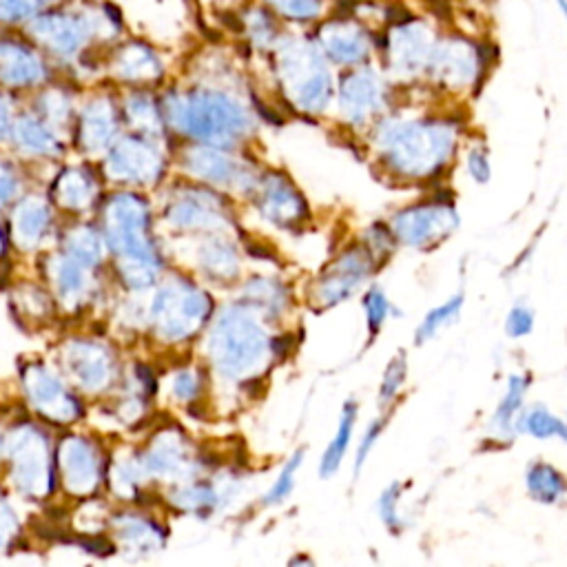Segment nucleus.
I'll return each instance as SVG.
<instances>
[{
    "instance_id": "1",
    "label": "nucleus",
    "mask_w": 567,
    "mask_h": 567,
    "mask_svg": "<svg viewBox=\"0 0 567 567\" xmlns=\"http://www.w3.org/2000/svg\"><path fill=\"white\" fill-rule=\"evenodd\" d=\"M458 128L443 117H381L374 142L381 159L401 177L436 175L454 155Z\"/></svg>"
},
{
    "instance_id": "2",
    "label": "nucleus",
    "mask_w": 567,
    "mask_h": 567,
    "mask_svg": "<svg viewBox=\"0 0 567 567\" xmlns=\"http://www.w3.org/2000/svg\"><path fill=\"white\" fill-rule=\"evenodd\" d=\"M268 58L277 89L295 111L323 115L332 106L337 69L323 58L310 31L286 29Z\"/></svg>"
},
{
    "instance_id": "3",
    "label": "nucleus",
    "mask_w": 567,
    "mask_h": 567,
    "mask_svg": "<svg viewBox=\"0 0 567 567\" xmlns=\"http://www.w3.org/2000/svg\"><path fill=\"white\" fill-rule=\"evenodd\" d=\"M166 106L173 126L213 146L235 144L252 128L248 109L221 89H195L184 97H171Z\"/></svg>"
},
{
    "instance_id": "4",
    "label": "nucleus",
    "mask_w": 567,
    "mask_h": 567,
    "mask_svg": "<svg viewBox=\"0 0 567 567\" xmlns=\"http://www.w3.org/2000/svg\"><path fill=\"white\" fill-rule=\"evenodd\" d=\"M439 31L425 16L396 13L379 31L377 62L392 82H416L425 73Z\"/></svg>"
},
{
    "instance_id": "5",
    "label": "nucleus",
    "mask_w": 567,
    "mask_h": 567,
    "mask_svg": "<svg viewBox=\"0 0 567 567\" xmlns=\"http://www.w3.org/2000/svg\"><path fill=\"white\" fill-rule=\"evenodd\" d=\"M268 337L244 308H226L210 334V357L228 377L252 374L268 357Z\"/></svg>"
},
{
    "instance_id": "6",
    "label": "nucleus",
    "mask_w": 567,
    "mask_h": 567,
    "mask_svg": "<svg viewBox=\"0 0 567 567\" xmlns=\"http://www.w3.org/2000/svg\"><path fill=\"white\" fill-rule=\"evenodd\" d=\"M487 71V47L465 33L439 31L423 78L447 91H472Z\"/></svg>"
},
{
    "instance_id": "7",
    "label": "nucleus",
    "mask_w": 567,
    "mask_h": 567,
    "mask_svg": "<svg viewBox=\"0 0 567 567\" xmlns=\"http://www.w3.org/2000/svg\"><path fill=\"white\" fill-rule=\"evenodd\" d=\"M310 35L337 71L377 62L379 31L348 9H341L339 2L332 13L310 29Z\"/></svg>"
},
{
    "instance_id": "8",
    "label": "nucleus",
    "mask_w": 567,
    "mask_h": 567,
    "mask_svg": "<svg viewBox=\"0 0 567 567\" xmlns=\"http://www.w3.org/2000/svg\"><path fill=\"white\" fill-rule=\"evenodd\" d=\"M392 80L379 62L359 64L337 73L334 106L348 126H368L390 109Z\"/></svg>"
},
{
    "instance_id": "9",
    "label": "nucleus",
    "mask_w": 567,
    "mask_h": 567,
    "mask_svg": "<svg viewBox=\"0 0 567 567\" xmlns=\"http://www.w3.org/2000/svg\"><path fill=\"white\" fill-rule=\"evenodd\" d=\"M456 226H458L456 210L450 204H441V202L408 206L399 210L390 221V230L394 239L408 248H419V250H427L441 244L447 235L454 233Z\"/></svg>"
},
{
    "instance_id": "10",
    "label": "nucleus",
    "mask_w": 567,
    "mask_h": 567,
    "mask_svg": "<svg viewBox=\"0 0 567 567\" xmlns=\"http://www.w3.org/2000/svg\"><path fill=\"white\" fill-rule=\"evenodd\" d=\"M153 312L157 330L166 339H184L206 321L210 299L193 286H173L157 295Z\"/></svg>"
},
{
    "instance_id": "11",
    "label": "nucleus",
    "mask_w": 567,
    "mask_h": 567,
    "mask_svg": "<svg viewBox=\"0 0 567 567\" xmlns=\"http://www.w3.org/2000/svg\"><path fill=\"white\" fill-rule=\"evenodd\" d=\"M372 268L374 259L365 248H350L341 252L315 281L312 303L330 308L346 301L370 279Z\"/></svg>"
},
{
    "instance_id": "12",
    "label": "nucleus",
    "mask_w": 567,
    "mask_h": 567,
    "mask_svg": "<svg viewBox=\"0 0 567 567\" xmlns=\"http://www.w3.org/2000/svg\"><path fill=\"white\" fill-rule=\"evenodd\" d=\"M257 208L264 219L284 230L297 228L310 217L308 202L297 186L281 173H268L255 182Z\"/></svg>"
},
{
    "instance_id": "13",
    "label": "nucleus",
    "mask_w": 567,
    "mask_h": 567,
    "mask_svg": "<svg viewBox=\"0 0 567 567\" xmlns=\"http://www.w3.org/2000/svg\"><path fill=\"white\" fill-rule=\"evenodd\" d=\"M146 210L137 197H113L106 210V235L115 250L126 257H153L146 244Z\"/></svg>"
},
{
    "instance_id": "14",
    "label": "nucleus",
    "mask_w": 567,
    "mask_h": 567,
    "mask_svg": "<svg viewBox=\"0 0 567 567\" xmlns=\"http://www.w3.org/2000/svg\"><path fill=\"white\" fill-rule=\"evenodd\" d=\"M31 27L33 35L55 53H75L89 33L86 20L66 13L40 16Z\"/></svg>"
},
{
    "instance_id": "15",
    "label": "nucleus",
    "mask_w": 567,
    "mask_h": 567,
    "mask_svg": "<svg viewBox=\"0 0 567 567\" xmlns=\"http://www.w3.org/2000/svg\"><path fill=\"white\" fill-rule=\"evenodd\" d=\"M106 168L115 179L146 182L157 175L159 159L144 142L124 140L111 151Z\"/></svg>"
},
{
    "instance_id": "16",
    "label": "nucleus",
    "mask_w": 567,
    "mask_h": 567,
    "mask_svg": "<svg viewBox=\"0 0 567 567\" xmlns=\"http://www.w3.org/2000/svg\"><path fill=\"white\" fill-rule=\"evenodd\" d=\"M239 27H241V33H244L246 42L257 53H266V55L275 49V44L284 35V31L288 29V27L281 24V20L261 0L248 4L241 11Z\"/></svg>"
},
{
    "instance_id": "17",
    "label": "nucleus",
    "mask_w": 567,
    "mask_h": 567,
    "mask_svg": "<svg viewBox=\"0 0 567 567\" xmlns=\"http://www.w3.org/2000/svg\"><path fill=\"white\" fill-rule=\"evenodd\" d=\"M193 175L215 184H255L257 179L246 173L237 162L215 148H193L186 157Z\"/></svg>"
},
{
    "instance_id": "18",
    "label": "nucleus",
    "mask_w": 567,
    "mask_h": 567,
    "mask_svg": "<svg viewBox=\"0 0 567 567\" xmlns=\"http://www.w3.org/2000/svg\"><path fill=\"white\" fill-rule=\"evenodd\" d=\"M16 481L29 492L42 489L49 481L47 450L35 434L20 436L16 445Z\"/></svg>"
},
{
    "instance_id": "19",
    "label": "nucleus",
    "mask_w": 567,
    "mask_h": 567,
    "mask_svg": "<svg viewBox=\"0 0 567 567\" xmlns=\"http://www.w3.org/2000/svg\"><path fill=\"white\" fill-rule=\"evenodd\" d=\"M288 29L310 31L328 13L334 11L339 0H261Z\"/></svg>"
},
{
    "instance_id": "20",
    "label": "nucleus",
    "mask_w": 567,
    "mask_h": 567,
    "mask_svg": "<svg viewBox=\"0 0 567 567\" xmlns=\"http://www.w3.org/2000/svg\"><path fill=\"white\" fill-rule=\"evenodd\" d=\"M44 75V66L38 55L13 42H0V80L7 84L24 86L40 82Z\"/></svg>"
},
{
    "instance_id": "21",
    "label": "nucleus",
    "mask_w": 567,
    "mask_h": 567,
    "mask_svg": "<svg viewBox=\"0 0 567 567\" xmlns=\"http://www.w3.org/2000/svg\"><path fill=\"white\" fill-rule=\"evenodd\" d=\"M64 481L73 492H89L97 481V458L82 441H66L60 452Z\"/></svg>"
},
{
    "instance_id": "22",
    "label": "nucleus",
    "mask_w": 567,
    "mask_h": 567,
    "mask_svg": "<svg viewBox=\"0 0 567 567\" xmlns=\"http://www.w3.org/2000/svg\"><path fill=\"white\" fill-rule=\"evenodd\" d=\"M27 388H29L33 403H38L42 412H49L51 416H64V419L73 416V412H69L71 399L66 396L62 383L47 370H42V368L29 370Z\"/></svg>"
},
{
    "instance_id": "23",
    "label": "nucleus",
    "mask_w": 567,
    "mask_h": 567,
    "mask_svg": "<svg viewBox=\"0 0 567 567\" xmlns=\"http://www.w3.org/2000/svg\"><path fill=\"white\" fill-rule=\"evenodd\" d=\"M168 219L182 228H206V226L224 224V213L217 199L197 195V197L179 199L171 208Z\"/></svg>"
},
{
    "instance_id": "24",
    "label": "nucleus",
    "mask_w": 567,
    "mask_h": 567,
    "mask_svg": "<svg viewBox=\"0 0 567 567\" xmlns=\"http://www.w3.org/2000/svg\"><path fill=\"white\" fill-rule=\"evenodd\" d=\"M525 485H527L529 496L545 505H554V503L563 501L567 494V481H565L563 472H558L554 465H549L545 461H536L527 467Z\"/></svg>"
},
{
    "instance_id": "25",
    "label": "nucleus",
    "mask_w": 567,
    "mask_h": 567,
    "mask_svg": "<svg viewBox=\"0 0 567 567\" xmlns=\"http://www.w3.org/2000/svg\"><path fill=\"white\" fill-rule=\"evenodd\" d=\"M354 421H357V403H354V401H346L343 408H341V414H339L337 432H334L332 441L328 443V447L323 450L321 461H319V474H321L323 478L332 476V474L341 467L343 456H346V452H348V447H350Z\"/></svg>"
},
{
    "instance_id": "26",
    "label": "nucleus",
    "mask_w": 567,
    "mask_h": 567,
    "mask_svg": "<svg viewBox=\"0 0 567 567\" xmlns=\"http://www.w3.org/2000/svg\"><path fill=\"white\" fill-rule=\"evenodd\" d=\"M246 299L252 308H257L259 312H264L266 317H279L281 312H286L288 303H290V295L288 288L270 277H255L246 284Z\"/></svg>"
},
{
    "instance_id": "27",
    "label": "nucleus",
    "mask_w": 567,
    "mask_h": 567,
    "mask_svg": "<svg viewBox=\"0 0 567 567\" xmlns=\"http://www.w3.org/2000/svg\"><path fill=\"white\" fill-rule=\"evenodd\" d=\"M527 385H529V379L527 377H520V374H512L507 379V390L494 412V419H492V427L501 434V436H507L516 430V421L523 412V403H525V392H527Z\"/></svg>"
},
{
    "instance_id": "28",
    "label": "nucleus",
    "mask_w": 567,
    "mask_h": 567,
    "mask_svg": "<svg viewBox=\"0 0 567 567\" xmlns=\"http://www.w3.org/2000/svg\"><path fill=\"white\" fill-rule=\"evenodd\" d=\"M69 368L80 379V383L86 388H97L109 377L106 354L86 343L73 346V350L69 352Z\"/></svg>"
},
{
    "instance_id": "29",
    "label": "nucleus",
    "mask_w": 567,
    "mask_h": 567,
    "mask_svg": "<svg viewBox=\"0 0 567 567\" xmlns=\"http://www.w3.org/2000/svg\"><path fill=\"white\" fill-rule=\"evenodd\" d=\"M47 221H49V213H47L44 204H40L35 199L22 202L13 215V228H16L18 241L24 246H33L42 237Z\"/></svg>"
},
{
    "instance_id": "30",
    "label": "nucleus",
    "mask_w": 567,
    "mask_h": 567,
    "mask_svg": "<svg viewBox=\"0 0 567 567\" xmlns=\"http://www.w3.org/2000/svg\"><path fill=\"white\" fill-rule=\"evenodd\" d=\"M113 113L111 106L106 102H93L86 113H84V122H82V140L86 146L91 148H100L104 146L111 135H113Z\"/></svg>"
},
{
    "instance_id": "31",
    "label": "nucleus",
    "mask_w": 567,
    "mask_h": 567,
    "mask_svg": "<svg viewBox=\"0 0 567 567\" xmlns=\"http://www.w3.org/2000/svg\"><path fill=\"white\" fill-rule=\"evenodd\" d=\"M202 264L215 279H233L239 272L237 252L224 239H213L202 248Z\"/></svg>"
},
{
    "instance_id": "32",
    "label": "nucleus",
    "mask_w": 567,
    "mask_h": 567,
    "mask_svg": "<svg viewBox=\"0 0 567 567\" xmlns=\"http://www.w3.org/2000/svg\"><path fill=\"white\" fill-rule=\"evenodd\" d=\"M461 306H463V297H461V295H454V297H450L447 301H443L441 306L432 308V310L423 317L421 326L416 328L414 341H416V343H425V341L434 339L445 326H450V323L456 321V317H458V312H461Z\"/></svg>"
},
{
    "instance_id": "33",
    "label": "nucleus",
    "mask_w": 567,
    "mask_h": 567,
    "mask_svg": "<svg viewBox=\"0 0 567 567\" xmlns=\"http://www.w3.org/2000/svg\"><path fill=\"white\" fill-rule=\"evenodd\" d=\"M516 430L527 432L534 439H551V436H560L563 419L551 414L545 405H534L527 410L523 408L516 421Z\"/></svg>"
},
{
    "instance_id": "34",
    "label": "nucleus",
    "mask_w": 567,
    "mask_h": 567,
    "mask_svg": "<svg viewBox=\"0 0 567 567\" xmlns=\"http://www.w3.org/2000/svg\"><path fill=\"white\" fill-rule=\"evenodd\" d=\"M117 69L122 75L126 78H155L159 75V62L153 55V51H148L142 44H131L126 49H122L120 60H117Z\"/></svg>"
},
{
    "instance_id": "35",
    "label": "nucleus",
    "mask_w": 567,
    "mask_h": 567,
    "mask_svg": "<svg viewBox=\"0 0 567 567\" xmlns=\"http://www.w3.org/2000/svg\"><path fill=\"white\" fill-rule=\"evenodd\" d=\"M55 193H58V199L64 206L78 208V206H82V204H86L91 199V182L82 173H78V171H66L58 179Z\"/></svg>"
},
{
    "instance_id": "36",
    "label": "nucleus",
    "mask_w": 567,
    "mask_h": 567,
    "mask_svg": "<svg viewBox=\"0 0 567 567\" xmlns=\"http://www.w3.org/2000/svg\"><path fill=\"white\" fill-rule=\"evenodd\" d=\"M301 458H303V450H297L288 463L281 467L279 476L275 478L272 487L266 492L264 496V503L266 505H279L281 501H286L295 487V476H297V470L301 467Z\"/></svg>"
},
{
    "instance_id": "37",
    "label": "nucleus",
    "mask_w": 567,
    "mask_h": 567,
    "mask_svg": "<svg viewBox=\"0 0 567 567\" xmlns=\"http://www.w3.org/2000/svg\"><path fill=\"white\" fill-rule=\"evenodd\" d=\"M361 303H363V310H365L368 330H370V334L374 337V334L383 328L388 315L392 312V306H390L385 292H383L379 286H370V288L365 290Z\"/></svg>"
},
{
    "instance_id": "38",
    "label": "nucleus",
    "mask_w": 567,
    "mask_h": 567,
    "mask_svg": "<svg viewBox=\"0 0 567 567\" xmlns=\"http://www.w3.org/2000/svg\"><path fill=\"white\" fill-rule=\"evenodd\" d=\"M405 374H408V363H405V357L403 354H396L390 363H388V368H385V372H383V377H381V385H379V405H390L396 396H399V392H401V388H403V381H405Z\"/></svg>"
},
{
    "instance_id": "39",
    "label": "nucleus",
    "mask_w": 567,
    "mask_h": 567,
    "mask_svg": "<svg viewBox=\"0 0 567 567\" xmlns=\"http://www.w3.org/2000/svg\"><path fill=\"white\" fill-rule=\"evenodd\" d=\"M16 137L24 148L33 153H51L55 148L53 137L35 120H29V117H22L16 124Z\"/></svg>"
},
{
    "instance_id": "40",
    "label": "nucleus",
    "mask_w": 567,
    "mask_h": 567,
    "mask_svg": "<svg viewBox=\"0 0 567 567\" xmlns=\"http://www.w3.org/2000/svg\"><path fill=\"white\" fill-rule=\"evenodd\" d=\"M399 498H401V485L399 483H392L388 485L381 496H379V503H377V509H379V518L383 520V525L392 532H399L401 529V514H399Z\"/></svg>"
},
{
    "instance_id": "41",
    "label": "nucleus",
    "mask_w": 567,
    "mask_h": 567,
    "mask_svg": "<svg viewBox=\"0 0 567 567\" xmlns=\"http://www.w3.org/2000/svg\"><path fill=\"white\" fill-rule=\"evenodd\" d=\"M58 288L66 297H75L84 290V270L73 259L60 261V266H58Z\"/></svg>"
},
{
    "instance_id": "42",
    "label": "nucleus",
    "mask_w": 567,
    "mask_h": 567,
    "mask_svg": "<svg viewBox=\"0 0 567 567\" xmlns=\"http://www.w3.org/2000/svg\"><path fill=\"white\" fill-rule=\"evenodd\" d=\"M55 0H0V20L16 22L29 18Z\"/></svg>"
},
{
    "instance_id": "43",
    "label": "nucleus",
    "mask_w": 567,
    "mask_h": 567,
    "mask_svg": "<svg viewBox=\"0 0 567 567\" xmlns=\"http://www.w3.org/2000/svg\"><path fill=\"white\" fill-rule=\"evenodd\" d=\"M69 250L73 252L75 259L95 261L100 257V241L93 233H89L86 228H80L73 235H69Z\"/></svg>"
},
{
    "instance_id": "44",
    "label": "nucleus",
    "mask_w": 567,
    "mask_h": 567,
    "mask_svg": "<svg viewBox=\"0 0 567 567\" xmlns=\"http://www.w3.org/2000/svg\"><path fill=\"white\" fill-rule=\"evenodd\" d=\"M148 463L155 472H171L184 463V452L175 441H164L162 445L155 447Z\"/></svg>"
},
{
    "instance_id": "45",
    "label": "nucleus",
    "mask_w": 567,
    "mask_h": 567,
    "mask_svg": "<svg viewBox=\"0 0 567 567\" xmlns=\"http://www.w3.org/2000/svg\"><path fill=\"white\" fill-rule=\"evenodd\" d=\"M532 328H534V312H532L527 306H523V303L514 306V308L509 310L507 319H505V332H507L512 339H520V337L529 334Z\"/></svg>"
},
{
    "instance_id": "46",
    "label": "nucleus",
    "mask_w": 567,
    "mask_h": 567,
    "mask_svg": "<svg viewBox=\"0 0 567 567\" xmlns=\"http://www.w3.org/2000/svg\"><path fill=\"white\" fill-rule=\"evenodd\" d=\"M385 421H388V416H381V419H374V421L365 427V432H363V436H361V443H359V447H357V454H354V472H359L361 465L365 463L368 454L372 452L377 439L381 436V432H383V427H385Z\"/></svg>"
},
{
    "instance_id": "47",
    "label": "nucleus",
    "mask_w": 567,
    "mask_h": 567,
    "mask_svg": "<svg viewBox=\"0 0 567 567\" xmlns=\"http://www.w3.org/2000/svg\"><path fill=\"white\" fill-rule=\"evenodd\" d=\"M465 164H467V173L472 175V179H474V182L483 184V182H487V179H489V175H492V168H489V155H487V151H485L483 146H474V148H470Z\"/></svg>"
},
{
    "instance_id": "48",
    "label": "nucleus",
    "mask_w": 567,
    "mask_h": 567,
    "mask_svg": "<svg viewBox=\"0 0 567 567\" xmlns=\"http://www.w3.org/2000/svg\"><path fill=\"white\" fill-rule=\"evenodd\" d=\"M128 115L133 117V122H137L140 126H146V128H153L157 124V111H155L153 102L142 95H137L128 102Z\"/></svg>"
},
{
    "instance_id": "49",
    "label": "nucleus",
    "mask_w": 567,
    "mask_h": 567,
    "mask_svg": "<svg viewBox=\"0 0 567 567\" xmlns=\"http://www.w3.org/2000/svg\"><path fill=\"white\" fill-rule=\"evenodd\" d=\"M217 494L213 492V487H206V485H195V487H188L182 492V501L186 507L190 509H197V512H204L208 507L215 505V498Z\"/></svg>"
},
{
    "instance_id": "50",
    "label": "nucleus",
    "mask_w": 567,
    "mask_h": 567,
    "mask_svg": "<svg viewBox=\"0 0 567 567\" xmlns=\"http://www.w3.org/2000/svg\"><path fill=\"white\" fill-rule=\"evenodd\" d=\"M173 390L179 399H193L199 392V379L193 372H179L173 381Z\"/></svg>"
},
{
    "instance_id": "51",
    "label": "nucleus",
    "mask_w": 567,
    "mask_h": 567,
    "mask_svg": "<svg viewBox=\"0 0 567 567\" xmlns=\"http://www.w3.org/2000/svg\"><path fill=\"white\" fill-rule=\"evenodd\" d=\"M13 190V182L9 179V175H0V202H7L11 197Z\"/></svg>"
},
{
    "instance_id": "52",
    "label": "nucleus",
    "mask_w": 567,
    "mask_h": 567,
    "mask_svg": "<svg viewBox=\"0 0 567 567\" xmlns=\"http://www.w3.org/2000/svg\"><path fill=\"white\" fill-rule=\"evenodd\" d=\"M4 128H7V109H4V104L0 102V135L4 133Z\"/></svg>"
},
{
    "instance_id": "53",
    "label": "nucleus",
    "mask_w": 567,
    "mask_h": 567,
    "mask_svg": "<svg viewBox=\"0 0 567 567\" xmlns=\"http://www.w3.org/2000/svg\"><path fill=\"white\" fill-rule=\"evenodd\" d=\"M556 2V7H558V11H560V16H563V20H565V24H567V0H554Z\"/></svg>"
},
{
    "instance_id": "54",
    "label": "nucleus",
    "mask_w": 567,
    "mask_h": 567,
    "mask_svg": "<svg viewBox=\"0 0 567 567\" xmlns=\"http://www.w3.org/2000/svg\"><path fill=\"white\" fill-rule=\"evenodd\" d=\"M560 439L567 443V421H563V430H560Z\"/></svg>"
}]
</instances>
